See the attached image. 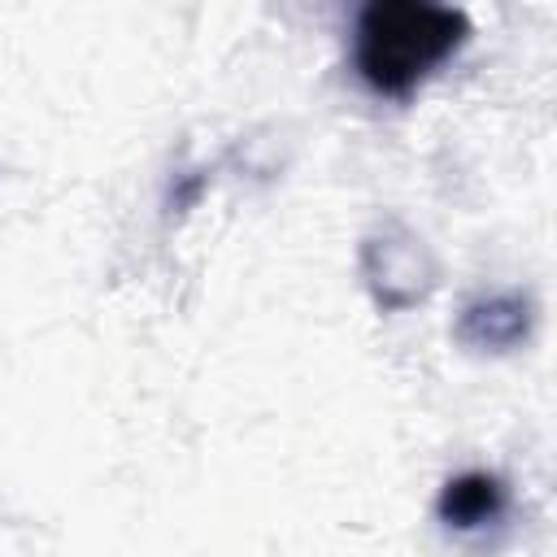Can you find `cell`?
<instances>
[{"mask_svg": "<svg viewBox=\"0 0 557 557\" xmlns=\"http://www.w3.org/2000/svg\"><path fill=\"white\" fill-rule=\"evenodd\" d=\"M466 13L444 0H366L352 57L379 96L405 100L466 44Z\"/></svg>", "mask_w": 557, "mask_h": 557, "instance_id": "obj_1", "label": "cell"}, {"mask_svg": "<svg viewBox=\"0 0 557 557\" xmlns=\"http://www.w3.org/2000/svg\"><path fill=\"white\" fill-rule=\"evenodd\" d=\"M531 326V305L522 296H487L461 309V339L474 348H509L527 335Z\"/></svg>", "mask_w": 557, "mask_h": 557, "instance_id": "obj_2", "label": "cell"}, {"mask_svg": "<svg viewBox=\"0 0 557 557\" xmlns=\"http://www.w3.org/2000/svg\"><path fill=\"white\" fill-rule=\"evenodd\" d=\"M505 513V487L496 474H483V470H470V474H457L448 479V487L440 492V518L457 531H470V527H487Z\"/></svg>", "mask_w": 557, "mask_h": 557, "instance_id": "obj_3", "label": "cell"}]
</instances>
